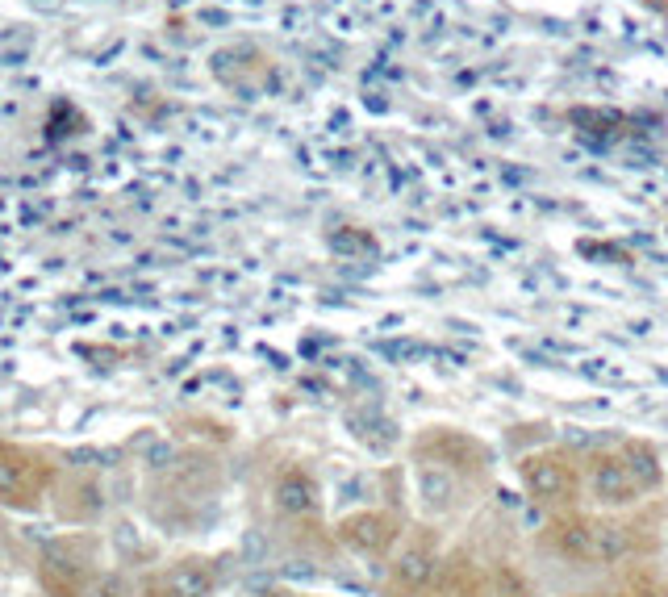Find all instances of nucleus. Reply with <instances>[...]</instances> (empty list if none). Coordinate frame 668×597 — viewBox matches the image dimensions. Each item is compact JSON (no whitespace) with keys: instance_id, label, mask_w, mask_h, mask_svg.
I'll list each match as a JSON object with an SVG mask.
<instances>
[{"instance_id":"1","label":"nucleus","mask_w":668,"mask_h":597,"mask_svg":"<svg viewBox=\"0 0 668 597\" xmlns=\"http://www.w3.org/2000/svg\"><path fill=\"white\" fill-rule=\"evenodd\" d=\"M59 464L51 451L0 439V506L5 510H42L55 493Z\"/></svg>"},{"instance_id":"2","label":"nucleus","mask_w":668,"mask_h":597,"mask_svg":"<svg viewBox=\"0 0 668 597\" xmlns=\"http://www.w3.org/2000/svg\"><path fill=\"white\" fill-rule=\"evenodd\" d=\"M101 539L88 531H67L42 543L38 552V585L46 597H80L92 581L101 577Z\"/></svg>"},{"instance_id":"3","label":"nucleus","mask_w":668,"mask_h":597,"mask_svg":"<svg viewBox=\"0 0 668 597\" xmlns=\"http://www.w3.org/2000/svg\"><path fill=\"white\" fill-rule=\"evenodd\" d=\"M218 593V560L209 556H180L147 572L138 597H213Z\"/></svg>"},{"instance_id":"4","label":"nucleus","mask_w":668,"mask_h":597,"mask_svg":"<svg viewBox=\"0 0 668 597\" xmlns=\"http://www.w3.org/2000/svg\"><path fill=\"white\" fill-rule=\"evenodd\" d=\"M51 506H55L59 522H67V527H92V522L105 518L109 497H105L101 476L71 468V472H59L55 493H51Z\"/></svg>"},{"instance_id":"5","label":"nucleus","mask_w":668,"mask_h":597,"mask_svg":"<svg viewBox=\"0 0 668 597\" xmlns=\"http://www.w3.org/2000/svg\"><path fill=\"white\" fill-rule=\"evenodd\" d=\"M518 476H522L527 497L539 501V506H564V501H572V493H577V472H572L568 460L556 456V451H535V456H527L518 464Z\"/></svg>"},{"instance_id":"6","label":"nucleus","mask_w":668,"mask_h":597,"mask_svg":"<svg viewBox=\"0 0 668 597\" xmlns=\"http://www.w3.org/2000/svg\"><path fill=\"white\" fill-rule=\"evenodd\" d=\"M439 552H435V543L426 539V535H418V539H410L397 552V560L389 564V593L393 597H418V593H426L435 585V577H439Z\"/></svg>"},{"instance_id":"7","label":"nucleus","mask_w":668,"mask_h":597,"mask_svg":"<svg viewBox=\"0 0 668 597\" xmlns=\"http://www.w3.org/2000/svg\"><path fill=\"white\" fill-rule=\"evenodd\" d=\"M397 518L385 510H355L339 522V539L355 556H385L397 543Z\"/></svg>"},{"instance_id":"8","label":"nucleus","mask_w":668,"mask_h":597,"mask_svg":"<svg viewBox=\"0 0 668 597\" xmlns=\"http://www.w3.org/2000/svg\"><path fill=\"white\" fill-rule=\"evenodd\" d=\"M585 493L598 501V506H610V510H623L639 497L635 481L627 464L618 460V451H606V456H593L589 468H585Z\"/></svg>"},{"instance_id":"9","label":"nucleus","mask_w":668,"mask_h":597,"mask_svg":"<svg viewBox=\"0 0 668 597\" xmlns=\"http://www.w3.org/2000/svg\"><path fill=\"white\" fill-rule=\"evenodd\" d=\"M414 489H418V501L422 510L431 514H451L464 501V476L456 468H447L443 460H431L422 456L414 464Z\"/></svg>"},{"instance_id":"10","label":"nucleus","mask_w":668,"mask_h":597,"mask_svg":"<svg viewBox=\"0 0 668 597\" xmlns=\"http://www.w3.org/2000/svg\"><path fill=\"white\" fill-rule=\"evenodd\" d=\"M272 506L284 518H314L318 514V481L305 468H284L272 485Z\"/></svg>"},{"instance_id":"11","label":"nucleus","mask_w":668,"mask_h":597,"mask_svg":"<svg viewBox=\"0 0 668 597\" xmlns=\"http://www.w3.org/2000/svg\"><path fill=\"white\" fill-rule=\"evenodd\" d=\"M593 531H598V518H564L552 531V547L556 556L568 564H593Z\"/></svg>"},{"instance_id":"12","label":"nucleus","mask_w":668,"mask_h":597,"mask_svg":"<svg viewBox=\"0 0 668 597\" xmlns=\"http://www.w3.org/2000/svg\"><path fill=\"white\" fill-rule=\"evenodd\" d=\"M618 460L627 464V472H631V481H635L639 497H643V493H656V489L664 485V464H660V456H656V447H652V443L627 439L623 447H618Z\"/></svg>"},{"instance_id":"13","label":"nucleus","mask_w":668,"mask_h":597,"mask_svg":"<svg viewBox=\"0 0 668 597\" xmlns=\"http://www.w3.org/2000/svg\"><path fill=\"white\" fill-rule=\"evenodd\" d=\"M631 531L623 522L598 518V531H593V564H623L631 556Z\"/></svg>"},{"instance_id":"14","label":"nucleus","mask_w":668,"mask_h":597,"mask_svg":"<svg viewBox=\"0 0 668 597\" xmlns=\"http://www.w3.org/2000/svg\"><path fill=\"white\" fill-rule=\"evenodd\" d=\"M80 597H138V593L130 589V581H126V577H117V572H101V577L92 581Z\"/></svg>"},{"instance_id":"15","label":"nucleus","mask_w":668,"mask_h":597,"mask_svg":"<svg viewBox=\"0 0 668 597\" xmlns=\"http://www.w3.org/2000/svg\"><path fill=\"white\" fill-rule=\"evenodd\" d=\"M589 597H606V593H589Z\"/></svg>"}]
</instances>
